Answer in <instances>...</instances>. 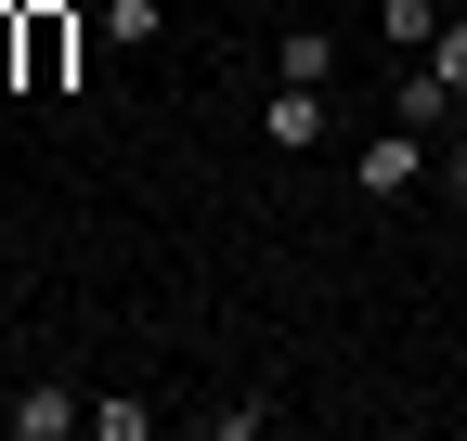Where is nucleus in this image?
<instances>
[{
  "label": "nucleus",
  "instance_id": "20e7f679",
  "mask_svg": "<svg viewBox=\"0 0 467 441\" xmlns=\"http://www.w3.org/2000/svg\"><path fill=\"white\" fill-rule=\"evenodd\" d=\"M260 143H273V156H312V143H325V91L273 78V104H260Z\"/></svg>",
  "mask_w": 467,
  "mask_h": 441
},
{
  "label": "nucleus",
  "instance_id": "1a4fd4ad",
  "mask_svg": "<svg viewBox=\"0 0 467 441\" xmlns=\"http://www.w3.org/2000/svg\"><path fill=\"white\" fill-rule=\"evenodd\" d=\"M156 26H169V14H156V0H104V39H117V52H143Z\"/></svg>",
  "mask_w": 467,
  "mask_h": 441
},
{
  "label": "nucleus",
  "instance_id": "9b49d317",
  "mask_svg": "<svg viewBox=\"0 0 467 441\" xmlns=\"http://www.w3.org/2000/svg\"><path fill=\"white\" fill-rule=\"evenodd\" d=\"M26 78V0H0V91Z\"/></svg>",
  "mask_w": 467,
  "mask_h": 441
},
{
  "label": "nucleus",
  "instance_id": "9d476101",
  "mask_svg": "<svg viewBox=\"0 0 467 441\" xmlns=\"http://www.w3.org/2000/svg\"><path fill=\"white\" fill-rule=\"evenodd\" d=\"M91 441H156V403H91Z\"/></svg>",
  "mask_w": 467,
  "mask_h": 441
},
{
  "label": "nucleus",
  "instance_id": "f257e3e1",
  "mask_svg": "<svg viewBox=\"0 0 467 441\" xmlns=\"http://www.w3.org/2000/svg\"><path fill=\"white\" fill-rule=\"evenodd\" d=\"M429 169H441L429 130H416V118H389L364 156H350V195H377V208H389V195H429Z\"/></svg>",
  "mask_w": 467,
  "mask_h": 441
},
{
  "label": "nucleus",
  "instance_id": "7ed1b4c3",
  "mask_svg": "<svg viewBox=\"0 0 467 441\" xmlns=\"http://www.w3.org/2000/svg\"><path fill=\"white\" fill-rule=\"evenodd\" d=\"M66 66H78V14L66 0H26V78L14 91H66Z\"/></svg>",
  "mask_w": 467,
  "mask_h": 441
},
{
  "label": "nucleus",
  "instance_id": "39448f33",
  "mask_svg": "<svg viewBox=\"0 0 467 441\" xmlns=\"http://www.w3.org/2000/svg\"><path fill=\"white\" fill-rule=\"evenodd\" d=\"M389 118H416V130H441V118H454V91H441V78L416 66V52L389 66Z\"/></svg>",
  "mask_w": 467,
  "mask_h": 441
},
{
  "label": "nucleus",
  "instance_id": "423d86ee",
  "mask_svg": "<svg viewBox=\"0 0 467 441\" xmlns=\"http://www.w3.org/2000/svg\"><path fill=\"white\" fill-rule=\"evenodd\" d=\"M273 78H299V91H325L337 78V26H285V66Z\"/></svg>",
  "mask_w": 467,
  "mask_h": 441
},
{
  "label": "nucleus",
  "instance_id": "f8f14e48",
  "mask_svg": "<svg viewBox=\"0 0 467 441\" xmlns=\"http://www.w3.org/2000/svg\"><path fill=\"white\" fill-rule=\"evenodd\" d=\"M429 182H441V195H454V208H467V143H454V156H441V169H429Z\"/></svg>",
  "mask_w": 467,
  "mask_h": 441
},
{
  "label": "nucleus",
  "instance_id": "6e6552de",
  "mask_svg": "<svg viewBox=\"0 0 467 441\" xmlns=\"http://www.w3.org/2000/svg\"><path fill=\"white\" fill-rule=\"evenodd\" d=\"M416 66H429V78H441V91H454V104H467V14H441V39H429V52H416Z\"/></svg>",
  "mask_w": 467,
  "mask_h": 441
},
{
  "label": "nucleus",
  "instance_id": "f03ea898",
  "mask_svg": "<svg viewBox=\"0 0 467 441\" xmlns=\"http://www.w3.org/2000/svg\"><path fill=\"white\" fill-rule=\"evenodd\" d=\"M0 428H14V441H78L91 403H78V390H52V376H26V390H0Z\"/></svg>",
  "mask_w": 467,
  "mask_h": 441
},
{
  "label": "nucleus",
  "instance_id": "0eeeda50",
  "mask_svg": "<svg viewBox=\"0 0 467 441\" xmlns=\"http://www.w3.org/2000/svg\"><path fill=\"white\" fill-rule=\"evenodd\" d=\"M377 39H389V52H429V39H441V0H377Z\"/></svg>",
  "mask_w": 467,
  "mask_h": 441
}]
</instances>
